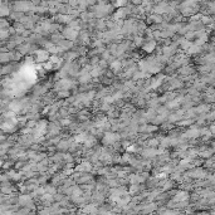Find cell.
I'll return each mask as SVG.
<instances>
[{"label": "cell", "instance_id": "obj_36", "mask_svg": "<svg viewBox=\"0 0 215 215\" xmlns=\"http://www.w3.org/2000/svg\"><path fill=\"white\" fill-rule=\"evenodd\" d=\"M10 37V33H9V29H1V35H0V38H1V40H5L6 38Z\"/></svg>", "mask_w": 215, "mask_h": 215}, {"label": "cell", "instance_id": "obj_32", "mask_svg": "<svg viewBox=\"0 0 215 215\" xmlns=\"http://www.w3.org/2000/svg\"><path fill=\"white\" fill-rule=\"evenodd\" d=\"M57 97H58V98H68V97H69V91H68V89H62V91L58 92Z\"/></svg>", "mask_w": 215, "mask_h": 215}, {"label": "cell", "instance_id": "obj_13", "mask_svg": "<svg viewBox=\"0 0 215 215\" xmlns=\"http://www.w3.org/2000/svg\"><path fill=\"white\" fill-rule=\"evenodd\" d=\"M0 61H1L3 64L10 63V61H13V52H9V53H5V52H3L1 55H0Z\"/></svg>", "mask_w": 215, "mask_h": 215}, {"label": "cell", "instance_id": "obj_38", "mask_svg": "<svg viewBox=\"0 0 215 215\" xmlns=\"http://www.w3.org/2000/svg\"><path fill=\"white\" fill-rule=\"evenodd\" d=\"M126 0H116V3H114V6H117V8H123V6H126Z\"/></svg>", "mask_w": 215, "mask_h": 215}, {"label": "cell", "instance_id": "obj_28", "mask_svg": "<svg viewBox=\"0 0 215 215\" xmlns=\"http://www.w3.org/2000/svg\"><path fill=\"white\" fill-rule=\"evenodd\" d=\"M63 155H64V154H59V152H58V154H54L53 156H52L50 160L54 161V162H57V164H59V162L63 160Z\"/></svg>", "mask_w": 215, "mask_h": 215}, {"label": "cell", "instance_id": "obj_31", "mask_svg": "<svg viewBox=\"0 0 215 215\" xmlns=\"http://www.w3.org/2000/svg\"><path fill=\"white\" fill-rule=\"evenodd\" d=\"M133 44H135V46H137V47L144 46V38H142L141 35H136V37H135V39H133Z\"/></svg>", "mask_w": 215, "mask_h": 215}, {"label": "cell", "instance_id": "obj_4", "mask_svg": "<svg viewBox=\"0 0 215 215\" xmlns=\"http://www.w3.org/2000/svg\"><path fill=\"white\" fill-rule=\"evenodd\" d=\"M35 61L38 62V63H44V62L49 61V52H48L47 49H37L35 50Z\"/></svg>", "mask_w": 215, "mask_h": 215}, {"label": "cell", "instance_id": "obj_25", "mask_svg": "<svg viewBox=\"0 0 215 215\" xmlns=\"http://www.w3.org/2000/svg\"><path fill=\"white\" fill-rule=\"evenodd\" d=\"M63 34H61V33H54V34H52V42H53V43H55V44H58L59 43L61 40H63Z\"/></svg>", "mask_w": 215, "mask_h": 215}, {"label": "cell", "instance_id": "obj_39", "mask_svg": "<svg viewBox=\"0 0 215 215\" xmlns=\"http://www.w3.org/2000/svg\"><path fill=\"white\" fill-rule=\"evenodd\" d=\"M63 160L67 162V164H68V162H72V161H73V156H72L71 154H64L63 155Z\"/></svg>", "mask_w": 215, "mask_h": 215}, {"label": "cell", "instance_id": "obj_2", "mask_svg": "<svg viewBox=\"0 0 215 215\" xmlns=\"http://www.w3.org/2000/svg\"><path fill=\"white\" fill-rule=\"evenodd\" d=\"M62 34H63L64 39H68V40H72V42H74L79 37V32L77 29H74V28H72V27L64 28V29L62 30Z\"/></svg>", "mask_w": 215, "mask_h": 215}, {"label": "cell", "instance_id": "obj_40", "mask_svg": "<svg viewBox=\"0 0 215 215\" xmlns=\"http://www.w3.org/2000/svg\"><path fill=\"white\" fill-rule=\"evenodd\" d=\"M108 185L111 186V188H118V186H120V182L118 181H117V180H110V181H108Z\"/></svg>", "mask_w": 215, "mask_h": 215}, {"label": "cell", "instance_id": "obj_11", "mask_svg": "<svg viewBox=\"0 0 215 215\" xmlns=\"http://www.w3.org/2000/svg\"><path fill=\"white\" fill-rule=\"evenodd\" d=\"M32 200H33L32 196L27 195V194H22V195H19V197H18V203H19V205H22V206H27L28 203H30Z\"/></svg>", "mask_w": 215, "mask_h": 215}, {"label": "cell", "instance_id": "obj_6", "mask_svg": "<svg viewBox=\"0 0 215 215\" xmlns=\"http://www.w3.org/2000/svg\"><path fill=\"white\" fill-rule=\"evenodd\" d=\"M122 67H123V63L120 59H113L110 63V68L112 69V72H114V73H118V72H121Z\"/></svg>", "mask_w": 215, "mask_h": 215}, {"label": "cell", "instance_id": "obj_47", "mask_svg": "<svg viewBox=\"0 0 215 215\" xmlns=\"http://www.w3.org/2000/svg\"><path fill=\"white\" fill-rule=\"evenodd\" d=\"M86 63H87V58H81V59H79V64L81 65H84Z\"/></svg>", "mask_w": 215, "mask_h": 215}, {"label": "cell", "instance_id": "obj_46", "mask_svg": "<svg viewBox=\"0 0 215 215\" xmlns=\"http://www.w3.org/2000/svg\"><path fill=\"white\" fill-rule=\"evenodd\" d=\"M154 38H156V39H161V30H156V32H154Z\"/></svg>", "mask_w": 215, "mask_h": 215}, {"label": "cell", "instance_id": "obj_14", "mask_svg": "<svg viewBox=\"0 0 215 215\" xmlns=\"http://www.w3.org/2000/svg\"><path fill=\"white\" fill-rule=\"evenodd\" d=\"M58 46H61L62 49L65 52V50H69L72 47H73V42L68 40V39H63V40H61L59 43H58Z\"/></svg>", "mask_w": 215, "mask_h": 215}, {"label": "cell", "instance_id": "obj_24", "mask_svg": "<svg viewBox=\"0 0 215 215\" xmlns=\"http://www.w3.org/2000/svg\"><path fill=\"white\" fill-rule=\"evenodd\" d=\"M77 57H78V53H77V52H68V53L64 55V59L67 61V62H73Z\"/></svg>", "mask_w": 215, "mask_h": 215}, {"label": "cell", "instance_id": "obj_16", "mask_svg": "<svg viewBox=\"0 0 215 215\" xmlns=\"http://www.w3.org/2000/svg\"><path fill=\"white\" fill-rule=\"evenodd\" d=\"M69 146H71V141H65V140H61L57 144V148L58 150H62V151L69 150Z\"/></svg>", "mask_w": 215, "mask_h": 215}, {"label": "cell", "instance_id": "obj_18", "mask_svg": "<svg viewBox=\"0 0 215 215\" xmlns=\"http://www.w3.org/2000/svg\"><path fill=\"white\" fill-rule=\"evenodd\" d=\"M88 136H89V135H87V132H83V131H81V132L74 137V141H77L78 144H81V142H84L86 140H87Z\"/></svg>", "mask_w": 215, "mask_h": 215}, {"label": "cell", "instance_id": "obj_3", "mask_svg": "<svg viewBox=\"0 0 215 215\" xmlns=\"http://www.w3.org/2000/svg\"><path fill=\"white\" fill-rule=\"evenodd\" d=\"M121 138L120 135L114 133V132H106L103 135V144L105 145H114L117 141Z\"/></svg>", "mask_w": 215, "mask_h": 215}, {"label": "cell", "instance_id": "obj_41", "mask_svg": "<svg viewBox=\"0 0 215 215\" xmlns=\"http://www.w3.org/2000/svg\"><path fill=\"white\" fill-rule=\"evenodd\" d=\"M113 96V98H114V101H118V99H121L123 97V92H121V91H118V92H116L114 95H112Z\"/></svg>", "mask_w": 215, "mask_h": 215}, {"label": "cell", "instance_id": "obj_44", "mask_svg": "<svg viewBox=\"0 0 215 215\" xmlns=\"http://www.w3.org/2000/svg\"><path fill=\"white\" fill-rule=\"evenodd\" d=\"M61 125H63V126H67V125H71V120L68 118H61Z\"/></svg>", "mask_w": 215, "mask_h": 215}, {"label": "cell", "instance_id": "obj_21", "mask_svg": "<svg viewBox=\"0 0 215 215\" xmlns=\"http://www.w3.org/2000/svg\"><path fill=\"white\" fill-rule=\"evenodd\" d=\"M97 205L96 204H89V205H84L83 208V211L84 213H98V210H97Z\"/></svg>", "mask_w": 215, "mask_h": 215}, {"label": "cell", "instance_id": "obj_26", "mask_svg": "<svg viewBox=\"0 0 215 215\" xmlns=\"http://www.w3.org/2000/svg\"><path fill=\"white\" fill-rule=\"evenodd\" d=\"M186 197H188V194H186L185 191H179V193H176L174 200L175 201H181V200H185Z\"/></svg>", "mask_w": 215, "mask_h": 215}, {"label": "cell", "instance_id": "obj_8", "mask_svg": "<svg viewBox=\"0 0 215 215\" xmlns=\"http://www.w3.org/2000/svg\"><path fill=\"white\" fill-rule=\"evenodd\" d=\"M162 79H164V76H159V77H156V78H152L151 81H150V83H148L150 88L151 89L159 88L161 86V83H162Z\"/></svg>", "mask_w": 215, "mask_h": 215}, {"label": "cell", "instance_id": "obj_23", "mask_svg": "<svg viewBox=\"0 0 215 215\" xmlns=\"http://www.w3.org/2000/svg\"><path fill=\"white\" fill-rule=\"evenodd\" d=\"M162 53H164L165 55H172V54L175 53V44H174V46H166V47H164Z\"/></svg>", "mask_w": 215, "mask_h": 215}, {"label": "cell", "instance_id": "obj_33", "mask_svg": "<svg viewBox=\"0 0 215 215\" xmlns=\"http://www.w3.org/2000/svg\"><path fill=\"white\" fill-rule=\"evenodd\" d=\"M1 16H6V15H10V6H6V5H1Z\"/></svg>", "mask_w": 215, "mask_h": 215}, {"label": "cell", "instance_id": "obj_34", "mask_svg": "<svg viewBox=\"0 0 215 215\" xmlns=\"http://www.w3.org/2000/svg\"><path fill=\"white\" fill-rule=\"evenodd\" d=\"M46 157H47V155H46V154H43V152H42V154H37L35 156H34L33 161H35V162H40L42 160H44Z\"/></svg>", "mask_w": 215, "mask_h": 215}, {"label": "cell", "instance_id": "obj_37", "mask_svg": "<svg viewBox=\"0 0 215 215\" xmlns=\"http://www.w3.org/2000/svg\"><path fill=\"white\" fill-rule=\"evenodd\" d=\"M155 209H156L155 204H148V205H146V208H145L142 211H144V213H150V211H154Z\"/></svg>", "mask_w": 215, "mask_h": 215}, {"label": "cell", "instance_id": "obj_35", "mask_svg": "<svg viewBox=\"0 0 215 215\" xmlns=\"http://www.w3.org/2000/svg\"><path fill=\"white\" fill-rule=\"evenodd\" d=\"M138 190H140V186H138V184H131V186H130V194L132 195V194H135V193H137Z\"/></svg>", "mask_w": 215, "mask_h": 215}, {"label": "cell", "instance_id": "obj_20", "mask_svg": "<svg viewBox=\"0 0 215 215\" xmlns=\"http://www.w3.org/2000/svg\"><path fill=\"white\" fill-rule=\"evenodd\" d=\"M83 144H84V146L87 147V148H89V147H93L95 146V144H96V138L92 136V135H89V136L87 137V140H86L84 142H83Z\"/></svg>", "mask_w": 215, "mask_h": 215}, {"label": "cell", "instance_id": "obj_1", "mask_svg": "<svg viewBox=\"0 0 215 215\" xmlns=\"http://www.w3.org/2000/svg\"><path fill=\"white\" fill-rule=\"evenodd\" d=\"M13 9L15 12H22V13H30L35 10V5L32 1L28 0H22V1H15L13 4Z\"/></svg>", "mask_w": 215, "mask_h": 215}, {"label": "cell", "instance_id": "obj_9", "mask_svg": "<svg viewBox=\"0 0 215 215\" xmlns=\"http://www.w3.org/2000/svg\"><path fill=\"white\" fill-rule=\"evenodd\" d=\"M48 128H49V131H48V136H49V137L57 136V135L59 133V131H61V128H59V126H58L57 123H50L49 126H48Z\"/></svg>", "mask_w": 215, "mask_h": 215}, {"label": "cell", "instance_id": "obj_10", "mask_svg": "<svg viewBox=\"0 0 215 215\" xmlns=\"http://www.w3.org/2000/svg\"><path fill=\"white\" fill-rule=\"evenodd\" d=\"M142 155H144L145 159H154L156 155H159V151L155 150V148H145L144 151H142Z\"/></svg>", "mask_w": 215, "mask_h": 215}, {"label": "cell", "instance_id": "obj_5", "mask_svg": "<svg viewBox=\"0 0 215 215\" xmlns=\"http://www.w3.org/2000/svg\"><path fill=\"white\" fill-rule=\"evenodd\" d=\"M92 169H93L92 162H88V161L81 162L79 165L74 166V170H76V171H79V172H91Z\"/></svg>", "mask_w": 215, "mask_h": 215}, {"label": "cell", "instance_id": "obj_17", "mask_svg": "<svg viewBox=\"0 0 215 215\" xmlns=\"http://www.w3.org/2000/svg\"><path fill=\"white\" fill-rule=\"evenodd\" d=\"M13 69H14V64H3V69H1V74L6 76L13 73Z\"/></svg>", "mask_w": 215, "mask_h": 215}, {"label": "cell", "instance_id": "obj_43", "mask_svg": "<svg viewBox=\"0 0 215 215\" xmlns=\"http://www.w3.org/2000/svg\"><path fill=\"white\" fill-rule=\"evenodd\" d=\"M148 145H150V147H151V146H152V147H154V146H157V145H159V140H157V138H152V140L148 141Z\"/></svg>", "mask_w": 215, "mask_h": 215}, {"label": "cell", "instance_id": "obj_42", "mask_svg": "<svg viewBox=\"0 0 215 215\" xmlns=\"http://www.w3.org/2000/svg\"><path fill=\"white\" fill-rule=\"evenodd\" d=\"M171 186H172V182H171V181H166L165 185L162 186V190H164V191H166V190L171 189Z\"/></svg>", "mask_w": 215, "mask_h": 215}, {"label": "cell", "instance_id": "obj_7", "mask_svg": "<svg viewBox=\"0 0 215 215\" xmlns=\"http://www.w3.org/2000/svg\"><path fill=\"white\" fill-rule=\"evenodd\" d=\"M142 48H144V50L146 52V53H152V52L155 50V48H156V40H154V39L147 40L146 43L142 46Z\"/></svg>", "mask_w": 215, "mask_h": 215}, {"label": "cell", "instance_id": "obj_12", "mask_svg": "<svg viewBox=\"0 0 215 215\" xmlns=\"http://www.w3.org/2000/svg\"><path fill=\"white\" fill-rule=\"evenodd\" d=\"M127 180L130 181L131 184H140V182H142L145 180V178L142 175H136V174H130L128 175V178H127Z\"/></svg>", "mask_w": 215, "mask_h": 215}, {"label": "cell", "instance_id": "obj_19", "mask_svg": "<svg viewBox=\"0 0 215 215\" xmlns=\"http://www.w3.org/2000/svg\"><path fill=\"white\" fill-rule=\"evenodd\" d=\"M91 180H92V176L91 175H81L77 179V182L81 184V185H84V184H87L88 181H91Z\"/></svg>", "mask_w": 215, "mask_h": 215}, {"label": "cell", "instance_id": "obj_22", "mask_svg": "<svg viewBox=\"0 0 215 215\" xmlns=\"http://www.w3.org/2000/svg\"><path fill=\"white\" fill-rule=\"evenodd\" d=\"M135 72H136V67H135V65H128L126 68V71H125L123 76L125 77H132L135 74Z\"/></svg>", "mask_w": 215, "mask_h": 215}, {"label": "cell", "instance_id": "obj_15", "mask_svg": "<svg viewBox=\"0 0 215 215\" xmlns=\"http://www.w3.org/2000/svg\"><path fill=\"white\" fill-rule=\"evenodd\" d=\"M103 73H105V69H103L102 67H99V65H96V67L92 68L91 71V76L93 78H98L99 76H102Z\"/></svg>", "mask_w": 215, "mask_h": 215}, {"label": "cell", "instance_id": "obj_27", "mask_svg": "<svg viewBox=\"0 0 215 215\" xmlns=\"http://www.w3.org/2000/svg\"><path fill=\"white\" fill-rule=\"evenodd\" d=\"M79 39H81L82 43H84V44H87L88 42H89V34L87 32H81L79 33Z\"/></svg>", "mask_w": 215, "mask_h": 215}, {"label": "cell", "instance_id": "obj_29", "mask_svg": "<svg viewBox=\"0 0 215 215\" xmlns=\"http://www.w3.org/2000/svg\"><path fill=\"white\" fill-rule=\"evenodd\" d=\"M55 185H46L44 186V189H46V193H49V194H52V195H55L57 194V190H55V188H54Z\"/></svg>", "mask_w": 215, "mask_h": 215}, {"label": "cell", "instance_id": "obj_45", "mask_svg": "<svg viewBox=\"0 0 215 215\" xmlns=\"http://www.w3.org/2000/svg\"><path fill=\"white\" fill-rule=\"evenodd\" d=\"M9 24H8V22H6L5 19H3L1 20V29H9Z\"/></svg>", "mask_w": 215, "mask_h": 215}, {"label": "cell", "instance_id": "obj_30", "mask_svg": "<svg viewBox=\"0 0 215 215\" xmlns=\"http://www.w3.org/2000/svg\"><path fill=\"white\" fill-rule=\"evenodd\" d=\"M43 67H44L46 71H52V69L55 67V64L52 61H47V62H44V63H43Z\"/></svg>", "mask_w": 215, "mask_h": 215}]
</instances>
